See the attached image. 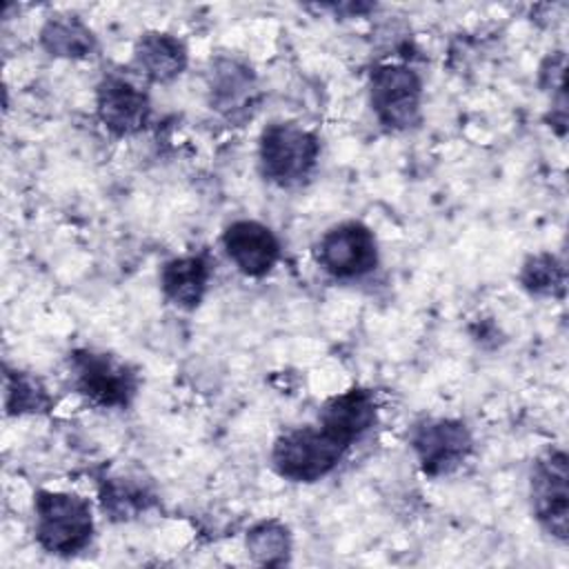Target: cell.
<instances>
[{
	"mask_svg": "<svg viewBox=\"0 0 569 569\" xmlns=\"http://www.w3.org/2000/svg\"><path fill=\"white\" fill-rule=\"evenodd\" d=\"M40 47L53 58H87L96 49L93 31L71 13H60L49 18L40 29Z\"/></svg>",
	"mask_w": 569,
	"mask_h": 569,
	"instance_id": "9a60e30c",
	"label": "cell"
},
{
	"mask_svg": "<svg viewBox=\"0 0 569 569\" xmlns=\"http://www.w3.org/2000/svg\"><path fill=\"white\" fill-rule=\"evenodd\" d=\"M53 405L49 389L44 382L27 371L4 373V407L9 416H27V413H44Z\"/></svg>",
	"mask_w": 569,
	"mask_h": 569,
	"instance_id": "e0dca14e",
	"label": "cell"
},
{
	"mask_svg": "<svg viewBox=\"0 0 569 569\" xmlns=\"http://www.w3.org/2000/svg\"><path fill=\"white\" fill-rule=\"evenodd\" d=\"M100 500H102L104 513H109L113 520H127L149 505L147 491L122 478L107 480L102 487Z\"/></svg>",
	"mask_w": 569,
	"mask_h": 569,
	"instance_id": "d6986e66",
	"label": "cell"
},
{
	"mask_svg": "<svg viewBox=\"0 0 569 569\" xmlns=\"http://www.w3.org/2000/svg\"><path fill=\"white\" fill-rule=\"evenodd\" d=\"M249 558L262 567H282L291 558V533L280 520L256 522L244 538Z\"/></svg>",
	"mask_w": 569,
	"mask_h": 569,
	"instance_id": "2e32d148",
	"label": "cell"
},
{
	"mask_svg": "<svg viewBox=\"0 0 569 569\" xmlns=\"http://www.w3.org/2000/svg\"><path fill=\"white\" fill-rule=\"evenodd\" d=\"M531 513L556 540L569 538V460L562 449H549L531 467Z\"/></svg>",
	"mask_w": 569,
	"mask_h": 569,
	"instance_id": "8992f818",
	"label": "cell"
},
{
	"mask_svg": "<svg viewBox=\"0 0 569 569\" xmlns=\"http://www.w3.org/2000/svg\"><path fill=\"white\" fill-rule=\"evenodd\" d=\"M187 62L184 42L167 31H147L133 47V67L144 80L156 84L176 80L187 69Z\"/></svg>",
	"mask_w": 569,
	"mask_h": 569,
	"instance_id": "5bb4252c",
	"label": "cell"
},
{
	"mask_svg": "<svg viewBox=\"0 0 569 569\" xmlns=\"http://www.w3.org/2000/svg\"><path fill=\"white\" fill-rule=\"evenodd\" d=\"M69 371L73 389L102 409H124L138 393V373L102 351H73L69 356Z\"/></svg>",
	"mask_w": 569,
	"mask_h": 569,
	"instance_id": "277c9868",
	"label": "cell"
},
{
	"mask_svg": "<svg viewBox=\"0 0 569 569\" xmlns=\"http://www.w3.org/2000/svg\"><path fill=\"white\" fill-rule=\"evenodd\" d=\"M256 100V76L251 67L233 56H218L209 67L211 109L227 118L247 116Z\"/></svg>",
	"mask_w": 569,
	"mask_h": 569,
	"instance_id": "8fae6325",
	"label": "cell"
},
{
	"mask_svg": "<svg viewBox=\"0 0 569 569\" xmlns=\"http://www.w3.org/2000/svg\"><path fill=\"white\" fill-rule=\"evenodd\" d=\"M36 540L53 556H76L93 538L91 505L78 493L40 489L33 496Z\"/></svg>",
	"mask_w": 569,
	"mask_h": 569,
	"instance_id": "6da1fadb",
	"label": "cell"
},
{
	"mask_svg": "<svg viewBox=\"0 0 569 569\" xmlns=\"http://www.w3.org/2000/svg\"><path fill=\"white\" fill-rule=\"evenodd\" d=\"M567 271L560 258L551 253H533L522 262L520 284L531 296L540 298H562Z\"/></svg>",
	"mask_w": 569,
	"mask_h": 569,
	"instance_id": "ac0fdd59",
	"label": "cell"
},
{
	"mask_svg": "<svg viewBox=\"0 0 569 569\" xmlns=\"http://www.w3.org/2000/svg\"><path fill=\"white\" fill-rule=\"evenodd\" d=\"M369 104L376 120L391 131H407L422 120V80L400 62L378 64L369 76Z\"/></svg>",
	"mask_w": 569,
	"mask_h": 569,
	"instance_id": "5b68a950",
	"label": "cell"
},
{
	"mask_svg": "<svg viewBox=\"0 0 569 569\" xmlns=\"http://www.w3.org/2000/svg\"><path fill=\"white\" fill-rule=\"evenodd\" d=\"M316 260L331 278L338 280L369 276L378 267L376 236L358 220L333 224L318 240Z\"/></svg>",
	"mask_w": 569,
	"mask_h": 569,
	"instance_id": "52a82bcc",
	"label": "cell"
},
{
	"mask_svg": "<svg viewBox=\"0 0 569 569\" xmlns=\"http://www.w3.org/2000/svg\"><path fill=\"white\" fill-rule=\"evenodd\" d=\"M222 247L236 269L249 278H264L280 260V240L258 220H236L222 233Z\"/></svg>",
	"mask_w": 569,
	"mask_h": 569,
	"instance_id": "30bf717a",
	"label": "cell"
},
{
	"mask_svg": "<svg viewBox=\"0 0 569 569\" xmlns=\"http://www.w3.org/2000/svg\"><path fill=\"white\" fill-rule=\"evenodd\" d=\"M211 273H213V264L207 251L171 258L160 269L162 296L173 307L191 311L202 302Z\"/></svg>",
	"mask_w": 569,
	"mask_h": 569,
	"instance_id": "4fadbf2b",
	"label": "cell"
},
{
	"mask_svg": "<svg viewBox=\"0 0 569 569\" xmlns=\"http://www.w3.org/2000/svg\"><path fill=\"white\" fill-rule=\"evenodd\" d=\"M320 140L296 122H273L260 133L258 164L264 180L278 187L302 184L318 164Z\"/></svg>",
	"mask_w": 569,
	"mask_h": 569,
	"instance_id": "3957f363",
	"label": "cell"
},
{
	"mask_svg": "<svg viewBox=\"0 0 569 569\" xmlns=\"http://www.w3.org/2000/svg\"><path fill=\"white\" fill-rule=\"evenodd\" d=\"M351 449L322 425H307L284 431L271 449V465L278 476L291 482H316L331 473Z\"/></svg>",
	"mask_w": 569,
	"mask_h": 569,
	"instance_id": "7a4b0ae2",
	"label": "cell"
},
{
	"mask_svg": "<svg viewBox=\"0 0 569 569\" xmlns=\"http://www.w3.org/2000/svg\"><path fill=\"white\" fill-rule=\"evenodd\" d=\"M376 420H378L376 396L362 387H351L342 393L331 396L318 413V425L329 429L333 436H338L347 445H353L356 440H360L376 425Z\"/></svg>",
	"mask_w": 569,
	"mask_h": 569,
	"instance_id": "7c38bea8",
	"label": "cell"
},
{
	"mask_svg": "<svg viewBox=\"0 0 569 569\" xmlns=\"http://www.w3.org/2000/svg\"><path fill=\"white\" fill-rule=\"evenodd\" d=\"M96 111L104 129L118 138L142 131L149 122V96L131 80L111 73L96 89Z\"/></svg>",
	"mask_w": 569,
	"mask_h": 569,
	"instance_id": "9c48e42d",
	"label": "cell"
},
{
	"mask_svg": "<svg viewBox=\"0 0 569 569\" xmlns=\"http://www.w3.org/2000/svg\"><path fill=\"white\" fill-rule=\"evenodd\" d=\"M409 445L422 473L438 478L456 471L473 451V436L462 420L427 418L411 429Z\"/></svg>",
	"mask_w": 569,
	"mask_h": 569,
	"instance_id": "ba28073f",
	"label": "cell"
}]
</instances>
